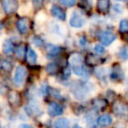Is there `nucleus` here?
<instances>
[{
    "instance_id": "f257e3e1",
    "label": "nucleus",
    "mask_w": 128,
    "mask_h": 128,
    "mask_svg": "<svg viewBox=\"0 0 128 128\" xmlns=\"http://www.w3.org/2000/svg\"><path fill=\"white\" fill-rule=\"evenodd\" d=\"M113 111L116 116L123 118V119H128V105L123 103V102H117L114 104Z\"/></svg>"
},
{
    "instance_id": "f03ea898",
    "label": "nucleus",
    "mask_w": 128,
    "mask_h": 128,
    "mask_svg": "<svg viewBox=\"0 0 128 128\" xmlns=\"http://www.w3.org/2000/svg\"><path fill=\"white\" fill-rule=\"evenodd\" d=\"M99 40L103 45H110L116 40V35L111 31H102L99 33Z\"/></svg>"
},
{
    "instance_id": "7ed1b4c3",
    "label": "nucleus",
    "mask_w": 128,
    "mask_h": 128,
    "mask_svg": "<svg viewBox=\"0 0 128 128\" xmlns=\"http://www.w3.org/2000/svg\"><path fill=\"white\" fill-rule=\"evenodd\" d=\"M26 74H27V71L23 66H17L16 70H15V73H14V78H13L14 83L18 86L21 85L24 82Z\"/></svg>"
},
{
    "instance_id": "20e7f679",
    "label": "nucleus",
    "mask_w": 128,
    "mask_h": 128,
    "mask_svg": "<svg viewBox=\"0 0 128 128\" xmlns=\"http://www.w3.org/2000/svg\"><path fill=\"white\" fill-rule=\"evenodd\" d=\"M1 4L4 11L8 14L14 13L18 8V2L16 0H1Z\"/></svg>"
},
{
    "instance_id": "39448f33",
    "label": "nucleus",
    "mask_w": 128,
    "mask_h": 128,
    "mask_svg": "<svg viewBox=\"0 0 128 128\" xmlns=\"http://www.w3.org/2000/svg\"><path fill=\"white\" fill-rule=\"evenodd\" d=\"M47 111L50 116H59L63 113V107L61 104L56 103V102H51L48 105Z\"/></svg>"
},
{
    "instance_id": "423d86ee",
    "label": "nucleus",
    "mask_w": 128,
    "mask_h": 128,
    "mask_svg": "<svg viewBox=\"0 0 128 128\" xmlns=\"http://www.w3.org/2000/svg\"><path fill=\"white\" fill-rule=\"evenodd\" d=\"M85 24L84 18L77 12H74L70 18V25L74 28H80Z\"/></svg>"
},
{
    "instance_id": "0eeeda50",
    "label": "nucleus",
    "mask_w": 128,
    "mask_h": 128,
    "mask_svg": "<svg viewBox=\"0 0 128 128\" xmlns=\"http://www.w3.org/2000/svg\"><path fill=\"white\" fill-rule=\"evenodd\" d=\"M96 5H97L98 12L105 14V13H108L109 12L111 3H110V0H97Z\"/></svg>"
},
{
    "instance_id": "6e6552de",
    "label": "nucleus",
    "mask_w": 128,
    "mask_h": 128,
    "mask_svg": "<svg viewBox=\"0 0 128 128\" xmlns=\"http://www.w3.org/2000/svg\"><path fill=\"white\" fill-rule=\"evenodd\" d=\"M17 29L21 34H26L29 30V20L27 18H21L17 21Z\"/></svg>"
},
{
    "instance_id": "1a4fd4ad",
    "label": "nucleus",
    "mask_w": 128,
    "mask_h": 128,
    "mask_svg": "<svg viewBox=\"0 0 128 128\" xmlns=\"http://www.w3.org/2000/svg\"><path fill=\"white\" fill-rule=\"evenodd\" d=\"M51 13H52V15H53L55 18H57L58 20L64 21L65 18H66V13H65V11H64L61 7H59V6H56V5L52 6V8H51Z\"/></svg>"
},
{
    "instance_id": "9d476101",
    "label": "nucleus",
    "mask_w": 128,
    "mask_h": 128,
    "mask_svg": "<svg viewBox=\"0 0 128 128\" xmlns=\"http://www.w3.org/2000/svg\"><path fill=\"white\" fill-rule=\"evenodd\" d=\"M69 63L71 64L72 67L83 65V57H82V55L79 54V53H73L69 58Z\"/></svg>"
},
{
    "instance_id": "9b49d317",
    "label": "nucleus",
    "mask_w": 128,
    "mask_h": 128,
    "mask_svg": "<svg viewBox=\"0 0 128 128\" xmlns=\"http://www.w3.org/2000/svg\"><path fill=\"white\" fill-rule=\"evenodd\" d=\"M97 123L100 126H103V127L109 126L112 123V117L109 114H103V115H101L97 118Z\"/></svg>"
},
{
    "instance_id": "f8f14e48",
    "label": "nucleus",
    "mask_w": 128,
    "mask_h": 128,
    "mask_svg": "<svg viewBox=\"0 0 128 128\" xmlns=\"http://www.w3.org/2000/svg\"><path fill=\"white\" fill-rule=\"evenodd\" d=\"M124 74L122 72V69L119 65H114L113 69H112V73H111V78L113 80H121L123 78Z\"/></svg>"
},
{
    "instance_id": "ddd939ff",
    "label": "nucleus",
    "mask_w": 128,
    "mask_h": 128,
    "mask_svg": "<svg viewBox=\"0 0 128 128\" xmlns=\"http://www.w3.org/2000/svg\"><path fill=\"white\" fill-rule=\"evenodd\" d=\"M2 51L6 55L12 54L13 51H14V45H13V43L10 40H5L4 43H3V46H2Z\"/></svg>"
},
{
    "instance_id": "4468645a",
    "label": "nucleus",
    "mask_w": 128,
    "mask_h": 128,
    "mask_svg": "<svg viewBox=\"0 0 128 128\" xmlns=\"http://www.w3.org/2000/svg\"><path fill=\"white\" fill-rule=\"evenodd\" d=\"M8 101L11 105H19L20 103V96L16 91H11L8 94Z\"/></svg>"
},
{
    "instance_id": "2eb2a0df",
    "label": "nucleus",
    "mask_w": 128,
    "mask_h": 128,
    "mask_svg": "<svg viewBox=\"0 0 128 128\" xmlns=\"http://www.w3.org/2000/svg\"><path fill=\"white\" fill-rule=\"evenodd\" d=\"M26 60L28 63L30 64H34L37 60V55L35 53V51L32 48H28L27 49V53H26Z\"/></svg>"
},
{
    "instance_id": "dca6fc26",
    "label": "nucleus",
    "mask_w": 128,
    "mask_h": 128,
    "mask_svg": "<svg viewBox=\"0 0 128 128\" xmlns=\"http://www.w3.org/2000/svg\"><path fill=\"white\" fill-rule=\"evenodd\" d=\"M93 106L95 107L96 110H103L107 106V102L104 99L96 98V99L93 100Z\"/></svg>"
},
{
    "instance_id": "f3484780",
    "label": "nucleus",
    "mask_w": 128,
    "mask_h": 128,
    "mask_svg": "<svg viewBox=\"0 0 128 128\" xmlns=\"http://www.w3.org/2000/svg\"><path fill=\"white\" fill-rule=\"evenodd\" d=\"M54 128H69V121L66 118H59L54 122Z\"/></svg>"
},
{
    "instance_id": "a211bd4d",
    "label": "nucleus",
    "mask_w": 128,
    "mask_h": 128,
    "mask_svg": "<svg viewBox=\"0 0 128 128\" xmlns=\"http://www.w3.org/2000/svg\"><path fill=\"white\" fill-rule=\"evenodd\" d=\"M119 31L121 33H128V19L123 18L119 23Z\"/></svg>"
},
{
    "instance_id": "6ab92c4d",
    "label": "nucleus",
    "mask_w": 128,
    "mask_h": 128,
    "mask_svg": "<svg viewBox=\"0 0 128 128\" xmlns=\"http://www.w3.org/2000/svg\"><path fill=\"white\" fill-rule=\"evenodd\" d=\"M86 123L89 126V128H96V121L92 114H88L86 116Z\"/></svg>"
},
{
    "instance_id": "aec40b11",
    "label": "nucleus",
    "mask_w": 128,
    "mask_h": 128,
    "mask_svg": "<svg viewBox=\"0 0 128 128\" xmlns=\"http://www.w3.org/2000/svg\"><path fill=\"white\" fill-rule=\"evenodd\" d=\"M15 54H16V57L19 58V59H22L25 55V47L22 46V45H19L16 50H15Z\"/></svg>"
},
{
    "instance_id": "412c9836",
    "label": "nucleus",
    "mask_w": 128,
    "mask_h": 128,
    "mask_svg": "<svg viewBox=\"0 0 128 128\" xmlns=\"http://www.w3.org/2000/svg\"><path fill=\"white\" fill-rule=\"evenodd\" d=\"M59 51H60V48H59L58 46H56V45H53V44H49V45L47 46V52H48L49 54L55 55V54L59 53Z\"/></svg>"
},
{
    "instance_id": "4be33fe9",
    "label": "nucleus",
    "mask_w": 128,
    "mask_h": 128,
    "mask_svg": "<svg viewBox=\"0 0 128 128\" xmlns=\"http://www.w3.org/2000/svg\"><path fill=\"white\" fill-rule=\"evenodd\" d=\"M0 67H1L3 70H5V71H10L11 68H12V64H11V62L8 61V60H1V62H0Z\"/></svg>"
},
{
    "instance_id": "5701e85b",
    "label": "nucleus",
    "mask_w": 128,
    "mask_h": 128,
    "mask_svg": "<svg viewBox=\"0 0 128 128\" xmlns=\"http://www.w3.org/2000/svg\"><path fill=\"white\" fill-rule=\"evenodd\" d=\"M46 71L50 74H56L57 71H58V67L56 64L54 63H49L47 66H46Z\"/></svg>"
},
{
    "instance_id": "b1692460",
    "label": "nucleus",
    "mask_w": 128,
    "mask_h": 128,
    "mask_svg": "<svg viewBox=\"0 0 128 128\" xmlns=\"http://www.w3.org/2000/svg\"><path fill=\"white\" fill-rule=\"evenodd\" d=\"M87 63H88L89 65H96V64L99 63V58H97L96 56L90 54V55H88V57H87Z\"/></svg>"
},
{
    "instance_id": "393cba45",
    "label": "nucleus",
    "mask_w": 128,
    "mask_h": 128,
    "mask_svg": "<svg viewBox=\"0 0 128 128\" xmlns=\"http://www.w3.org/2000/svg\"><path fill=\"white\" fill-rule=\"evenodd\" d=\"M119 57L122 59V60H126L128 58V50L126 47H122L120 50H119V53H118Z\"/></svg>"
},
{
    "instance_id": "a878e982",
    "label": "nucleus",
    "mask_w": 128,
    "mask_h": 128,
    "mask_svg": "<svg viewBox=\"0 0 128 128\" xmlns=\"http://www.w3.org/2000/svg\"><path fill=\"white\" fill-rule=\"evenodd\" d=\"M113 9H114L115 13H117V14H122V13H123V11H124V10H123V6H122L121 4H119V3L114 4Z\"/></svg>"
},
{
    "instance_id": "bb28decb",
    "label": "nucleus",
    "mask_w": 128,
    "mask_h": 128,
    "mask_svg": "<svg viewBox=\"0 0 128 128\" xmlns=\"http://www.w3.org/2000/svg\"><path fill=\"white\" fill-rule=\"evenodd\" d=\"M94 51L97 53V54H103L104 52H105V48L102 46V45H100V44H97V45H95V47H94Z\"/></svg>"
},
{
    "instance_id": "cd10ccee",
    "label": "nucleus",
    "mask_w": 128,
    "mask_h": 128,
    "mask_svg": "<svg viewBox=\"0 0 128 128\" xmlns=\"http://www.w3.org/2000/svg\"><path fill=\"white\" fill-rule=\"evenodd\" d=\"M61 3L66 7H72L75 5L76 0H61Z\"/></svg>"
},
{
    "instance_id": "c85d7f7f",
    "label": "nucleus",
    "mask_w": 128,
    "mask_h": 128,
    "mask_svg": "<svg viewBox=\"0 0 128 128\" xmlns=\"http://www.w3.org/2000/svg\"><path fill=\"white\" fill-rule=\"evenodd\" d=\"M32 41H33V43H34L36 46H38V47H40V46H42V45H43V40H42L40 37H38V36L33 37Z\"/></svg>"
},
{
    "instance_id": "c756f323",
    "label": "nucleus",
    "mask_w": 128,
    "mask_h": 128,
    "mask_svg": "<svg viewBox=\"0 0 128 128\" xmlns=\"http://www.w3.org/2000/svg\"><path fill=\"white\" fill-rule=\"evenodd\" d=\"M41 90H42L43 95H47V93H48V91H49V87H48L46 84H43V85H42Z\"/></svg>"
},
{
    "instance_id": "7c9ffc66",
    "label": "nucleus",
    "mask_w": 128,
    "mask_h": 128,
    "mask_svg": "<svg viewBox=\"0 0 128 128\" xmlns=\"http://www.w3.org/2000/svg\"><path fill=\"white\" fill-rule=\"evenodd\" d=\"M43 1H44V0H33L35 6H40V5L43 3Z\"/></svg>"
},
{
    "instance_id": "2f4dec72",
    "label": "nucleus",
    "mask_w": 128,
    "mask_h": 128,
    "mask_svg": "<svg viewBox=\"0 0 128 128\" xmlns=\"http://www.w3.org/2000/svg\"><path fill=\"white\" fill-rule=\"evenodd\" d=\"M19 128H33V127H31V126L28 125V124H21V125L19 126Z\"/></svg>"
},
{
    "instance_id": "473e14b6",
    "label": "nucleus",
    "mask_w": 128,
    "mask_h": 128,
    "mask_svg": "<svg viewBox=\"0 0 128 128\" xmlns=\"http://www.w3.org/2000/svg\"><path fill=\"white\" fill-rule=\"evenodd\" d=\"M79 43H81V45H85V43H86V39H85V37H82V38L79 40Z\"/></svg>"
},
{
    "instance_id": "72a5a7b5",
    "label": "nucleus",
    "mask_w": 128,
    "mask_h": 128,
    "mask_svg": "<svg viewBox=\"0 0 128 128\" xmlns=\"http://www.w3.org/2000/svg\"><path fill=\"white\" fill-rule=\"evenodd\" d=\"M73 128H81V127H80V126H78V125H76V126H74Z\"/></svg>"
},
{
    "instance_id": "f704fd0d",
    "label": "nucleus",
    "mask_w": 128,
    "mask_h": 128,
    "mask_svg": "<svg viewBox=\"0 0 128 128\" xmlns=\"http://www.w3.org/2000/svg\"><path fill=\"white\" fill-rule=\"evenodd\" d=\"M2 27H3V25H2V24H1V23H0V30H1V29H2Z\"/></svg>"
},
{
    "instance_id": "c9c22d12",
    "label": "nucleus",
    "mask_w": 128,
    "mask_h": 128,
    "mask_svg": "<svg viewBox=\"0 0 128 128\" xmlns=\"http://www.w3.org/2000/svg\"><path fill=\"white\" fill-rule=\"evenodd\" d=\"M126 40H127V42H128V36H127V37H126Z\"/></svg>"
},
{
    "instance_id": "e433bc0d",
    "label": "nucleus",
    "mask_w": 128,
    "mask_h": 128,
    "mask_svg": "<svg viewBox=\"0 0 128 128\" xmlns=\"http://www.w3.org/2000/svg\"><path fill=\"white\" fill-rule=\"evenodd\" d=\"M117 1H125V0H117Z\"/></svg>"
},
{
    "instance_id": "4c0bfd02",
    "label": "nucleus",
    "mask_w": 128,
    "mask_h": 128,
    "mask_svg": "<svg viewBox=\"0 0 128 128\" xmlns=\"http://www.w3.org/2000/svg\"><path fill=\"white\" fill-rule=\"evenodd\" d=\"M127 7H128V2H127Z\"/></svg>"
}]
</instances>
